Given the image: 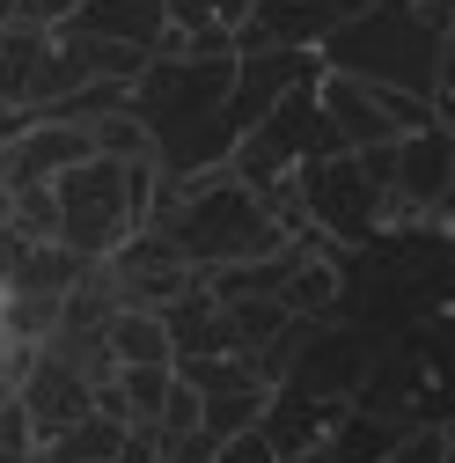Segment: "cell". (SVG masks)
Listing matches in <instances>:
<instances>
[{
    "label": "cell",
    "instance_id": "obj_1",
    "mask_svg": "<svg viewBox=\"0 0 455 463\" xmlns=\"http://www.w3.org/2000/svg\"><path fill=\"white\" fill-rule=\"evenodd\" d=\"M154 184H162V162L154 155H140V162L88 155V162L60 169V177H51V199H60V243L81 250V258H110L147 221Z\"/></svg>",
    "mask_w": 455,
    "mask_h": 463
},
{
    "label": "cell",
    "instance_id": "obj_2",
    "mask_svg": "<svg viewBox=\"0 0 455 463\" xmlns=\"http://www.w3.org/2000/svg\"><path fill=\"white\" fill-rule=\"evenodd\" d=\"M316 60H323L330 74H353V81H382V89L433 96L441 37L412 15V0H367L346 30H330V37L316 44Z\"/></svg>",
    "mask_w": 455,
    "mask_h": 463
},
{
    "label": "cell",
    "instance_id": "obj_3",
    "mask_svg": "<svg viewBox=\"0 0 455 463\" xmlns=\"http://www.w3.org/2000/svg\"><path fill=\"white\" fill-rule=\"evenodd\" d=\"M294 192H302L309 228H316L323 243H338V250H360V243L382 236V228H404V206H396L375 177H360L353 147H346V155L302 162V169H294Z\"/></svg>",
    "mask_w": 455,
    "mask_h": 463
},
{
    "label": "cell",
    "instance_id": "obj_4",
    "mask_svg": "<svg viewBox=\"0 0 455 463\" xmlns=\"http://www.w3.org/2000/svg\"><path fill=\"white\" fill-rule=\"evenodd\" d=\"M103 272H110V287H118V309H169L177 295L199 287V265L169 243L154 221H140L133 236L103 258Z\"/></svg>",
    "mask_w": 455,
    "mask_h": 463
},
{
    "label": "cell",
    "instance_id": "obj_5",
    "mask_svg": "<svg viewBox=\"0 0 455 463\" xmlns=\"http://www.w3.org/2000/svg\"><path fill=\"white\" fill-rule=\"evenodd\" d=\"M455 192V133L426 118L419 133H396V177L389 199L404 206V221H433V206Z\"/></svg>",
    "mask_w": 455,
    "mask_h": 463
},
{
    "label": "cell",
    "instance_id": "obj_6",
    "mask_svg": "<svg viewBox=\"0 0 455 463\" xmlns=\"http://www.w3.org/2000/svg\"><path fill=\"white\" fill-rule=\"evenodd\" d=\"M323 81V60L316 52H294V44H272V52H250V60H236V89H228V126L250 133L265 110L279 96H294V89H316Z\"/></svg>",
    "mask_w": 455,
    "mask_h": 463
},
{
    "label": "cell",
    "instance_id": "obj_7",
    "mask_svg": "<svg viewBox=\"0 0 455 463\" xmlns=\"http://www.w3.org/2000/svg\"><path fill=\"white\" fill-rule=\"evenodd\" d=\"M8 390L23 397V412H30V427H37V449H44L51 434H67L74 420L96 412V383H81L67 361H51V354H30Z\"/></svg>",
    "mask_w": 455,
    "mask_h": 463
},
{
    "label": "cell",
    "instance_id": "obj_8",
    "mask_svg": "<svg viewBox=\"0 0 455 463\" xmlns=\"http://www.w3.org/2000/svg\"><path fill=\"white\" fill-rule=\"evenodd\" d=\"M88 155H96L88 126H74V118H30L8 147H0V169H8V184H51L60 169H74Z\"/></svg>",
    "mask_w": 455,
    "mask_h": 463
},
{
    "label": "cell",
    "instance_id": "obj_9",
    "mask_svg": "<svg viewBox=\"0 0 455 463\" xmlns=\"http://www.w3.org/2000/svg\"><path fill=\"white\" fill-rule=\"evenodd\" d=\"M338 412H346V397H309V390H294V383H272L257 434L272 441L279 463H287V456H302V449H323V434L338 427Z\"/></svg>",
    "mask_w": 455,
    "mask_h": 463
},
{
    "label": "cell",
    "instance_id": "obj_10",
    "mask_svg": "<svg viewBox=\"0 0 455 463\" xmlns=\"http://www.w3.org/2000/svg\"><path fill=\"white\" fill-rule=\"evenodd\" d=\"M367 0H250V15L265 30V44H294V52H316L330 30H346Z\"/></svg>",
    "mask_w": 455,
    "mask_h": 463
},
{
    "label": "cell",
    "instance_id": "obj_11",
    "mask_svg": "<svg viewBox=\"0 0 455 463\" xmlns=\"http://www.w3.org/2000/svg\"><path fill=\"white\" fill-rule=\"evenodd\" d=\"M67 23L88 30V37H118V44L162 52V37H169V0H81Z\"/></svg>",
    "mask_w": 455,
    "mask_h": 463
},
{
    "label": "cell",
    "instance_id": "obj_12",
    "mask_svg": "<svg viewBox=\"0 0 455 463\" xmlns=\"http://www.w3.org/2000/svg\"><path fill=\"white\" fill-rule=\"evenodd\" d=\"M396 441H404V427H396V420L367 412V404H346L338 427L323 434V456H330V463H389Z\"/></svg>",
    "mask_w": 455,
    "mask_h": 463
},
{
    "label": "cell",
    "instance_id": "obj_13",
    "mask_svg": "<svg viewBox=\"0 0 455 463\" xmlns=\"http://www.w3.org/2000/svg\"><path fill=\"white\" fill-rule=\"evenodd\" d=\"M110 354H118V368H169L177 345L154 309H110Z\"/></svg>",
    "mask_w": 455,
    "mask_h": 463
},
{
    "label": "cell",
    "instance_id": "obj_14",
    "mask_svg": "<svg viewBox=\"0 0 455 463\" xmlns=\"http://www.w3.org/2000/svg\"><path fill=\"white\" fill-rule=\"evenodd\" d=\"M125 420H103V412H88V420H74L67 434H51L37 456L44 463H118V449H125Z\"/></svg>",
    "mask_w": 455,
    "mask_h": 463
},
{
    "label": "cell",
    "instance_id": "obj_15",
    "mask_svg": "<svg viewBox=\"0 0 455 463\" xmlns=\"http://www.w3.org/2000/svg\"><path fill=\"white\" fill-rule=\"evenodd\" d=\"M265 397H272V383H243V390H199V427H206L213 441H228V434H243V427H257V420H265Z\"/></svg>",
    "mask_w": 455,
    "mask_h": 463
},
{
    "label": "cell",
    "instance_id": "obj_16",
    "mask_svg": "<svg viewBox=\"0 0 455 463\" xmlns=\"http://www.w3.org/2000/svg\"><path fill=\"white\" fill-rule=\"evenodd\" d=\"M169 383H177V361H169V368H118V390H125V412H133V427H154V420H162V397H169Z\"/></svg>",
    "mask_w": 455,
    "mask_h": 463
},
{
    "label": "cell",
    "instance_id": "obj_17",
    "mask_svg": "<svg viewBox=\"0 0 455 463\" xmlns=\"http://www.w3.org/2000/svg\"><path fill=\"white\" fill-rule=\"evenodd\" d=\"M74 8H81V0H0V30H15V23H30V30H60Z\"/></svg>",
    "mask_w": 455,
    "mask_h": 463
},
{
    "label": "cell",
    "instance_id": "obj_18",
    "mask_svg": "<svg viewBox=\"0 0 455 463\" xmlns=\"http://www.w3.org/2000/svg\"><path fill=\"white\" fill-rule=\"evenodd\" d=\"M184 427H199V390L177 375V383H169V397H162V420H154V434H184Z\"/></svg>",
    "mask_w": 455,
    "mask_h": 463
},
{
    "label": "cell",
    "instance_id": "obj_19",
    "mask_svg": "<svg viewBox=\"0 0 455 463\" xmlns=\"http://www.w3.org/2000/svg\"><path fill=\"white\" fill-rule=\"evenodd\" d=\"M389 463H448V427H412L389 449Z\"/></svg>",
    "mask_w": 455,
    "mask_h": 463
},
{
    "label": "cell",
    "instance_id": "obj_20",
    "mask_svg": "<svg viewBox=\"0 0 455 463\" xmlns=\"http://www.w3.org/2000/svg\"><path fill=\"white\" fill-rule=\"evenodd\" d=\"M213 463H279V456H272V441H265L257 427H243V434H228V441L213 449Z\"/></svg>",
    "mask_w": 455,
    "mask_h": 463
},
{
    "label": "cell",
    "instance_id": "obj_21",
    "mask_svg": "<svg viewBox=\"0 0 455 463\" xmlns=\"http://www.w3.org/2000/svg\"><path fill=\"white\" fill-rule=\"evenodd\" d=\"M433 118L455 133V52H441V74H433Z\"/></svg>",
    "mask_w": 455,
    "mask_h": 463
},
{
    "label": "cell",
    "instance_id": "obj_22",
    "mask_svg": "<svg viewBox=\"0 0 455 463\" xmlns=\"http://www.w3.org/2000/svg\"><path fill=\"white\" fill-rule=\"evenodd\" d=\"M118 463H162V441H154V427H133V434H125V449H118Z\"/></svg>",
    "mask_w": 455,
    "mask_h": 463
},
{
    "label": "cell",
    "instance_id": "obj_23",
    "mask_svg": "<svg viewBox=\"0 0 455 463\" xmlns=\"http://www.w3.org/2000/svg\"><path fill=\"white\" fill-rule=\"evenodd\" d=\"M8 213H15V184H8V169H0V228H8Z\"/></svg>",
    "mask_w": 455,
    "mask_h": 463
},
{
    "label": "cell",
    "instance_id": "obj_24",
    "mask_svg": "<svg viewBox=\"0 0 455 463\" xmlns=\"http://www.w3.org/2000/svg\"><path fill=\"white\" fill-rule=\"evenodd\" d=\"M433 221H441V228H455V192H448V199L433 206Z\"/></svg>",
    "mask_w": 455,
    "mask_h": 463
}]
</instances>
